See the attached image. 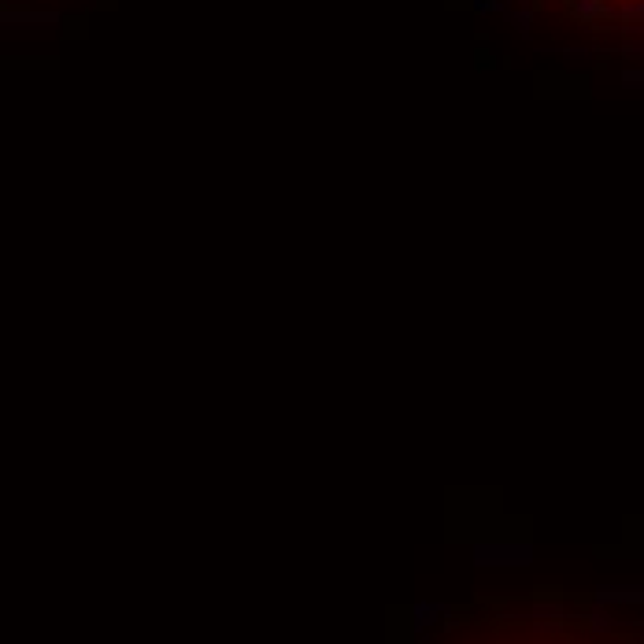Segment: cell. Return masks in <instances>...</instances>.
Wrapping results in <instances>:
<instances>
[{
	"label": "cell",
	"instance_id": "obj_2",
	"mask_svg": "<svg viewBox=\"0 0 644 644\" xmlns=\"http://www.w3.org/2000/svg\"><path fill=\"white\" fill-rule=\"evenodd\" d=\"M597 604H644V589H597Z\"/></svg>",
	"mask_w": 644,
	"mask_h": 644
},
{
	"label": "cell",
	"instance_id": "obj_4",
	"mask_svg": "<svg viewBox=\"0 0 644 644\" xmlns=\"http://www.w3.org/2000/svg\"><path fill=\"white\" fill-rule=\"evenodd\" d=\"M574 15H582V19H600V15H607V8L600 4V0H574Z\"/></svg>",
	"mask_w": 644,
	"mask_h": 644
},
{
	"label": "cell",
	"instance_id": "obj_7",
	"mask_svg": "<svg viewBox=\"0 0 644 644\" xmlns=\"http://www.w3.org/2000/svg\"><path fill=\"white\" fill-rule=\"evenodd\" d=\"M622 81H630V86H644V71H626Z\"/></svg>",
	"mask_w": 644,
	"mask_h": 644
},
{
	"label": "cell",
	"instance_id": "obj_5",
	"mask_svg": "<svg viewBox=\"0 0 644 644\" xmlns=\"http://www.w3.org/2000/svg\"><path fill=\"white\" fill-rule=\"evenodd\" d=\"M530 615L533 618H559V615H563V604H537Z\"/></svg>",
	"mask_w": 644,
	"mask_h": 644
},
{
	"label": "cell",
	"instance_id": "obj_6",
	"mask_svg": "<svg viewBox=\"0 0 644 644\" xmlns=\"http://www.w3.org/2000/svg\"><path fill=\"white\" fill-rule=\"evenodd\" d=\"M611 626H615V622H611V618L604 615V611H592V615H589V630L604 633V630H611Z\"/></svg>",
	"mask_w": 644,
	"mask_h": 644
},
{
	"label": "cell",
	"instance_id": "obj_1",
	"mask_svg": "<svg viewBox=\"0 0 644 644\" xmlns=\"http://www.w3.org/2000/svg\"><path fill=\"white\" fill-rule=\"evenodd\" d=\"M474 563H482V567H526V563H533V548L530 544H478Z\"/></svg>",
	"mask_w": 644,
	"mask_h": 644
},
{
	"label": "cell",
	"instance_id": "obj_3",
	"mask_svg": "<svg viewBox=\"0 0 644 644\" xmlns=\"http://www.w3.org/2000/svg\"><path fill=\"white\" fill-rule=\"evenodd\" d=\"M444 604H415V633H422L426 626H434L437 622V615H444Z\"/></svg>",
	"mask_w": 644,
	"mask_h": 644
}]
</instances>
